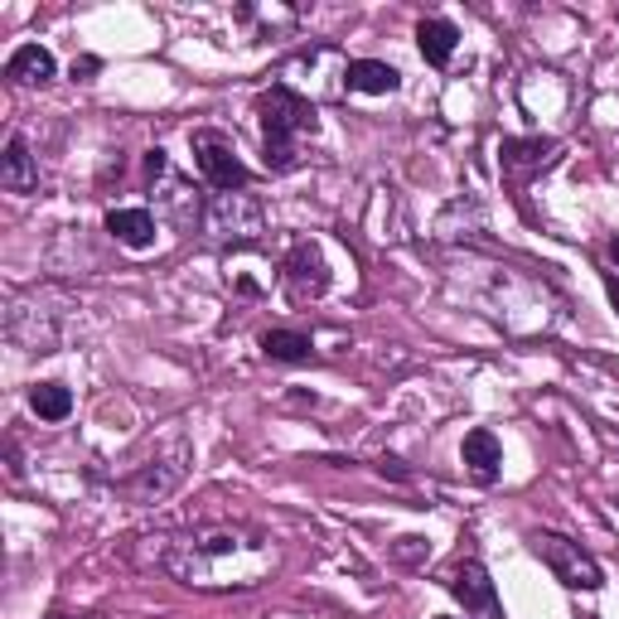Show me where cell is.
Listing matches in <instances>:
<instances>
[{
	"label": "cell",
	"mask_w": 619,
	"mask_h": 619,
	"mask_svg": "<svg viewBox=\"0 0 619 619\" xmlns=\"http://www.w3.org/2000/svg\"><path fill=\"white\" fill-rule=\"evenodd\" d=\"M165 576H175L189 590H257L281 571V542L257 523H199L160 538L155 552Z\"/></svg>",
	"instance_id": "obj_1"
},
{
	"label": "cell",
	"mask_w": 619,
	"mask_h": 619,
	"mask_svg": "<svg viewBox=\"0 0 619 619\" xmlns=\"http://www.w3.org/2000/svg\"><path fill=\"white\" fill-rule=\"evenodd\" d=\"M257 121H262V155L272 175H291L305 165V146L320 136V111L305 102L301 92H291L286 82H272L257 97Z\"/></svg>",
	"instance_id": "obj_2"
},
{
	"label": "cell",
	"mask_w": 619,
	"mask_h": 619,
	"mask_svg": "<svg viewBox=\"0 0 619 619\" xmlns=\"http://www.w3.org/2000/svg\"><path fill=\"white\" fill-rule=\"evenodd\" d=\"M528 547H532V557L542 561L547 571L557 576L567 590H600L605 586V571H600V561L586 552L581 542H571L567 532H552V528H532L528 532Z\"/></svg>",
	"instance_id": "obj_3"
},
{
	"label": "cell",
	"mask_w": 619,
	"mask_h": 619,
	"mask_svg": "<svg viewBox=\"0 0 619 619\" xmlns=\"http://www.w3.org/2000/svg\"><path fill=\"white\" fill-rule=\"evenodd\" d=\"M189 150H194V165H199V175L208 179V189L243 194L252 185V170L243 165V155H237L233 136L214 131V126H199V131H189Z\"/></svg>",
	"instance_id": "obj_4"
},
{
	"label": "cell",
	"mask_w": 619,
	"mask_h": 619,
	"mask_svg": "<svg viewBox=\"0 0 619 619\" xmlns=\"http://www.w3.org/2000/svg\"><path fill=\"white\" fill-rule=\"evenodd\" d=\"M204 228L214 233L218 243H257L266 233V218H262V204L252 199V194H214Z\"/></svg>",
	"instance_id": "obj_5"
},
{
	"label": "cell",
	"mask_w": 619,
	"mask_h": 619,
	"mask_svg": "<svg viewBox=\"0 0 619 619\" xmlns=\"http://www.w3.org/2000/svg\"><path fill=\"white\" fill-rule=\"evenodd\" d=\"M445 590L464 605V615L470 619H503V605H499V590L494 581H489V571H484V561H474V557H464L450 567V581Z\"/></svg>",
	"instance_id": "obj_6"
},
{
	"label": "cell",
	"mask_w": 619,
	"mask_h": 619,
	"mask_svg": "<svg viewBox=\"0 0 619 619\" xmlns=\"http://www.w3.org/2000/svg\"><path fill=\"white\" fill-rule=\"evenodd\" d=\"M281 281H286L291 301H320V295L330 291V262L325 252H320L315 243H295L286 252V262H281Z\"/></svg>",
	"instance_id": "obj_7"
},
{
	"label": "cell",
	"mask_w": 619,
	"mask_h": 619,
	"mask_svg": "<svg viewBox=\"0 0 619 619\" xmlns=\"http://www.w3.org/2000/svg\"><path fill=\"white\" fill-rule=\"evenodd\" d=\"M557 140H542V136H532V140H503L499 146V165H503V175L513 179V185H528V175H538L542 165H552L557 160Z\"/></svg>",
	"instance_id": "obj_8"
},
{
	"label": "cell",
	"mask_w": 619,
	"mask_h": 619,
	"mask_svg": "<svg viewBox=\"0 0 619 619\" xmlns=\"http://www.w3.org/2000/svg\"><path fill=\"white\" fill-rule=\"evenodd\" d=\"M460 460H464V470H470V480L474 484H499V470H503V445H499V435L489 431V426H474L470 435H464V445H460Z\"/></svg>",
	"instance_id": "obj_9"
},
{
	"label": "cell",
	"mask_w": 619,
	"mask_h": 619,
	"mask_svg": "<svg viewBox=\"0 0 619 619\" xmlns=\"http://www.w3.org/2000/svg\"><path fill=\"white\" fill-rule=\"evenodd\" d=\"M0 185H6L10 194H35L39 189V165L30 155V140H24L20 131L6 140V155H0Z\"/></svg>",
	"instance_id": "obj_10"
},
{
	"label": "cell",
	"mask_w": 619,
	"mask_h": 619,
	"mask_svg": "<svg viewBox=\"0 0 619 619\" xmlns=\"http://www.w3.org/2000/svg\"><path fill=\"white\" fill-rule=\"evenodd\" d=\"M344 88L348 92H369V97H387L402 88V73L383 59H354L344 68Z\"/></svg>",
	"instance_id": "obj_11"
},
{
	"label": "cell",
	"mask_w": 619,
	"mask_h": 619,
	"mask_svg": "<svg viewBox=\"0 0 619 619\" xmlns=\"http://www.w3.org/2000/svg\"><path fill=\"white\" fill-rule=\"evenodd\" d=\"M107 233L117 237L121 247L146 252V247H155V214H150V208H111Z\"/></svg>",
	"instance_id": "obj_12"
},
{
	"label": "cell",
	"mask_w": 619,
	"mask_h": 619,
	"mask_svg": "<svg viewBox=\"0 0 619 619\" xmlns=\"http://www.w3.org/2000/svg\"><path fill=\"white\" fill-rule=\"evenodd\" d=\"M416 49L431 68H450V59H455V49H460V30L450 20H421L416 24Z\"/></svg>",
	"instance_id": "obj_13"
},
{
	"label": "cell",
	"mask_w": 619,
	"mask_h": 619,
	"mask_svg": "<svg viewBox=\"0 0 619 619\" xmlns=\"http://www.w3.org/2000/svg\"><path fill=\"white\" fill-rule=\"evenodd\" d=\"M53 73H59V63H53V53L45 45H20L6 59V78L10 82H24V88H35V82H49Z\"/></svg>",
	"instance_id": "obj_14"
},
{
	"label": "cell",
	"mask_w": 619,
	"mask_h": 619,
	"mask_svg": "<svg viewBox=\"0 0 619 619\" xmlns=\"http://www.w3.org/2000/svg\"><path fill=\"white\" fill-rule=\"evenodd\" d=\"M262 354L272 363H305L310 354H315V344H310V334H301V330H266Z\"/></svg>",
	"instance_id": "obj_15"
},
{
	"label": "cell",
	"mask_w": 619,
	"mask_h": 619,
	"mask_svg": "<svg viewBox=\"0 0 619 619\" xmlns=\"http://www.w3.org/2000/svg\"><path fill=\"white\" fill-rule=\"evenodd\" d=\"M30 406L39 421H68V412H73V387L39 383V387H30Z\"/></svg>",
	"instance_id": "obj_16"
},
{
	"label": "cell",
	"mask_w": 619,
	"mask_h": 619,
	"mask_svg": "<svg viewBox=\"0 0 619 619\" xmlns=\"http://www.w3.org/2000/svg\"><path fill=\"white\" fill-rule=\"evenodd\" d=\"M610 257H615V262H619V237H615V243H610Z\"/></svg>",
	"instance_id": "obj_17"
}]
</instances>
